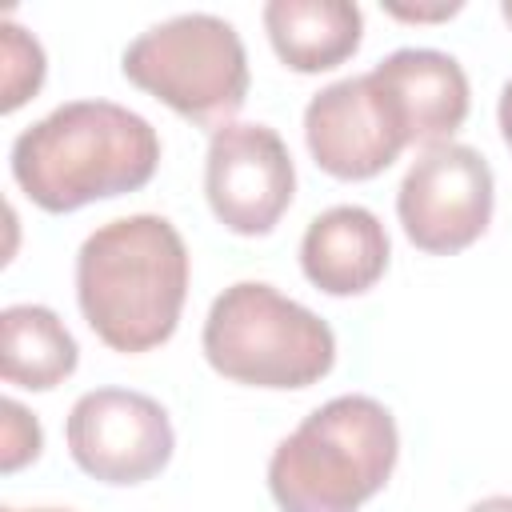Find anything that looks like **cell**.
Returning a JSON list of instances; mask_svg holds the SVG:
<instances>
[{
  "label": "cell",
  "mask_w": 512,
  "mask_h": 512,
  "mask_svg": "<svg viewBox=\"0 0 512 512\" xmlns=\"http://www.w3.org/2000/svg\"><path fill=\"white\" fill-rule=\"evenodd\" d=\"M492 204L496 180L488 160L456 140L424 148L396 192L400 228L428 256H456L472 248L492 224Z\"/></svg>",
  "instance_id": "obj_6"
},
{
  "label": "cell",
  "mask_w": 512,
  "mask_h": 512,
  "mask_svg": "<svg viewBox=\"0 0 512 512\" xmlns=\"http://www.w3.org/2000/svg\"><path fill=\"white\" fill-rule=\"evenodd\" d=\"M460 12V4H436V8H404V4H388V16H396V20H416V24H424V20H448V16H456Z\"/></svg>",
  "instance_id": "obj_16"
},
{
  "label": "cell",
  "mask_w": 512,
  "mask_h": 512,
  "mask_svg": "<svg viewBox=\"0 0 512 512\" xmlns=\"http://www.w3.org/2000/svg\"><path fill=\"white\" fill-rule=\"evenodd\" d=\"M496 120H500V136L512 152V80L500 88V104H496Z\"/></svg>",
  "instance_id": "obj_17"
},
{
  "label": "cell",
  "mask_w": 512,
  "mask_h": 512,
  "mask_svg": "<svg viewBox=\"0 0 512 512\" xmlns=\"http://www.w3.org/2000/svg\"><path fill=\"white\" fill-rule=\"evenodd\" d=\"M400 456L392 412L360 392L320 404L268 460V492L280 512H360Z\"/></svg>",
  "instance_id": "obj_3"
},
{
  "label": "cell",
  "mask_w": 512,
  "mask_h": 512,
  "mask_svg": "<svg viewBox=\"0 0 512 512\" xmlns=\"http://www.w3.org/2000/svg\"><path fill=\"white\" fill-rule=\"evenodd\" d=\"M500 16H504V20L512 24V0H504V4H500Z\"/></svg>",
  "instance_id": "obj_20"
},
{
  "label": "cell",
  "mask_w": 512,
  "mask_h": 512,
  "mask_svg": "<svg viewBox=\"0 0 512 512\" xmlns=\"http://www.w3.org/2000/svg\"><path fill=\"white\" fill-rule=\"evenodd\" d=\"M296 168L288 144L268 124H224L208 140L204 196L212 216L236 236H268L288 212Z\"/></svg>",
  "instance_id": "obj_8"
},
{
  "label": "cell",
  "mask_w": 512,
  "mask_h": 512,
  "mask_svg": "<svg viewBox=\"0 0 512 512\" xmlns=\"http://www.w3.org/2000/svg\"><path fill=\"white\" fill-rule=\"evenodd\" d=\"M468 512H512V496H484Z\"/></svg>",
  "instance_id": "obj_18"
},
{
  "label": "cell",
  "mask_w": 512,
  "mask_h": 512,
  "mask_svg": "<svg viewBox=\"0 0 512 512\" xmlns=\"http://www.w3.org/2000/svg\"><path fill=\"white\" fill-rule=\"evenodd\" d=\"M0 412H4V420H0V468L20 472L28 460L40 456L44 432H40V420L16 400H4Z\"/></svg>",
  "instance_id": "obj_15"
},
{
  "label": "cell",
  "mask_w": 512,
  "mask_h": 512,
  "mask_svg": "<svg viewBox=\"0 0 512 512\" xmlns=\"http://www.w3.org/2000/svg\"><path fill=\"white\" fill-rule=\"evenodd\" d=\"M264 32L284 68L312 76L356 56L364 16L352 0H268Z\"/></svg>",
  "instance_id": "obj_12"
},
{
  "label": "cell",
  "mask_w": 512,
  "mask_h": 512,
  "mask_svg": "<svg viewBox=\"0 0 512 512\" xmlns=\"http://www.w3.org/2000/svg\"><path fill=\"white\" fill-rule=\"evenodd\" d=\"M4 512H68V508H4Z\"/></svg>",
  "instance_id": "obj_19"
},
{
  "label": "cell",
  "mask_w": 512,
  "mask_h": 512,
  "mask_svg": "<svg viewBox=\"0 0 512 512\" xmlns=\"http://www.w3.org/2000/svg\"><path fill=\"white\" fill-rule=\"evenodd\" d=\"M80 348L64 320L44 304H8L0 312V376L16 388L48 392L76 372Z\"/></svg>",
  "instance_id": "obj_13"
},
{
  "label": "cell",
  "mask_w": 512,
  "mask_h": 512,
  "mask_svg": "<svg viewBox=\"0 0 512 512\" xmlns=\"http://www.w3.org/2000/svg\"><path fill=\"white\" fill-rule=\"evenodd\" d=\"M388 232L376 212L336 204L320 212L300 240V268L312 288L328 296H360L388 272Z\"/></svg>",
  "instance_id": "obj_11"
},
{
  "label": "cell",
  "mask_w": 512,
  "mask_h": 512,
  "mask_svg": "<svg viewBox=\"0 0 512 512\" xmlns=\"http://www.w3.org/2000/svg\"><path fill=\"white\" fill-rule=\"evenodd\" d=\"M188 296V248L172 220L136 212L100 224L76 252V304L124 356L172 340Z\"/></svg>",
  "instance_id": "obj_1"
},
{
  "label": "cell",
  "mask_w": 512,
  "mask_h": 512,
  "mask_svg": "<svg viewBox=\"0 0 512 512\" xmlns=\"http://www.w3.org/2000/svg\"><path fill=\"white\" fill-rule=\"evenodd\" d=\"M0 32H4L0 36L4 40V76H0L4 80V100H0V108L16 112L44 84V48L16 20H4Z\"/></svg>",
  "instance_id": "obj_14"
},
{
  "label": "cell",
  "mask_w": 512,
  "mask_h": 512,
  "mask_svg": "<svg viewBox=\"0 0 512 512\" xmlns=\"http://www.w3.org/2000/svg\"><path fill=\"white\" fill-rule=\"evenodd\" d=\"M68 452L80 472L100 484H144L168 468L176 432L160 400L132 388L84 392L64 424Z\"/></svg>",
  "instance_id": "obj_7"
},
{
  "label": "cell",
  "mask_w": 512,
  "mask_h": 512,
  "mask_svg": "<svg viewBox=\"0 0 512 512\" xmlns=\"http://www.w3.org/2000/svg\"><path fill=\"white\" fill-rule=\"evenodd\" d=\"M372 76L388 92L408 144H448L468 120V76L456 56L436 48H396Z\"/></svg>",
  "instance_id": "obj_10"
},
{
  "label": "cell",
  "mask_w": 512,
  "mask_h": 512,
  "mask_svg": "<svg viewBox=\"0 0 512 512\" xmlns=\"http://www.w3.org/2000/svg\"><path fill=\"white\" fill-rule=\"evenodd\" d=\"M208 364L248 388H308L336 364L332 328L264 280L224 288L204 320Z\"/></svg>",
  "instance_id": "obj_4"
},
{
  "label": "cell",
  "mask_w": 512,
  "mask_h": 512,
  "mask_svg": "<svg viewBox=\"0 0 512 512\" xmlns=\"http://www.w3.org/2000/svg\"><path fill=\"white\" fill-rule=\"evenodd\" d=\"M156 164V128L112 100L60 104L12 144V176L20 192L56 216L144 188L156 176Z\"/></svg>",
  "instance_id": "obj_2"
},
{
  "label": "cell",
  "mask_w": 512,
  "mask_h": 512,
  "mask_svg": "<svg viewBox=\"0 0 512 512\" xmlns=\"http://www.w3.org/2000/svg\"><path fill=\"white\" fill-rule=\"evenodd\" d=\"M304 144L320 172L336 180H372L404 148V124L372 72L320 88L304 108Z\"/></svg>",
  "instance_id": "obj_9"
},
{
  "label": "cell",
  "mask_w": 512,
  "mask_h": 512,
  "mask_svg": "<svg viewBox=\"0 0 512 512\" xmlns=\"http://www.w3.org/2000/svg\"><path fill=\"white\" fill-rule=\"evenodd\" d=\"M124 76L176 116L224 128L248 100V52L240 32L212 12H184L140 32L120 60Z\"/></svg>",
  "instance_id": "obj_5"
}]
</instances>
